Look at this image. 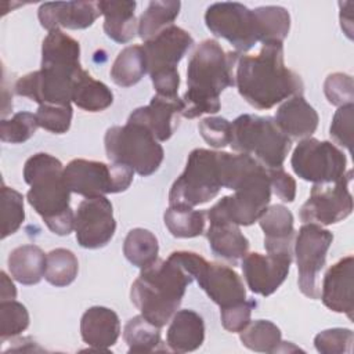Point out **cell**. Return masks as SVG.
I'll return each mask as SVG.
<instances>
[{"mask_svg":"<svg viewBox=\"0 0 354 354\" xmlns=\"http://www.w3.org/2000/svg\"><path fill=\"white\" fill-rule=\"evenodd\" d=\"M235 86L256 109H270L293 95H303L300 76L285 66L283 43H264L257 55L239 54Z\"/></svg>","mask_w":354,"mask_h":354,"instance_id":"obj_1","label":"cell"},{"mask_svg":"<svg viewBox=\"0 0 354 354\" xmlns=\"http://www.w3.org/2000/svg\"><path fill=\"white\" fill-rule=\"evenodd\" d=\"M239 53H225L217 40L206 39L192 53L187 68V91L183 95V116L188 119L216 113L221 108L220 94L235 86Z\"/></svg>","mask_w":354,"mask_h":354,"instance_id":"obj_2","label":"cell"},{"mask_svg":"<svg viewBox=\"0 0 354 354\" xmlns=\"http://www.w3.org/2000/svg\"><path fill=\"white\" fill-rule=\"evenodd\" d=\"M24 180L30 187L26 199L48 230L61 236L69 235L75 228V213L59 159L46 152L32 155L25 162Z\"/></svg>","mask_w":354,"mask_h":354,"instance_id":"obj_3","label":"cell"},{"mask_svg":"<svg viewBox=\"0 0 354 354\" xmlns=\"http://www.w3.org/2000/svg\"><path fill=\"white\" fill-rule=\"evenodd\" d=\"M194 277L171 254L141 268L130 289L131 303L153 325L165 326L178 310Z\"/></svg>","mask_w":354,"mask_h":354,"instance_id":"obj_4","label":"cell"},{"mask_svg":"<svg viewBox=\"0 0 354 354\" xmlns=\"http://www.w3.org/2000/svg\"><path fill=\"white\" fill-rule=\"evenodd\" d=\"M231 148L260 162L266 169L282 167L292 147L270 116L243 113L231 123Z\"/></svg>","mask_w":354,"mask_h":354,"instance_id":"obj_5","label":"cell"},{"mask_svg":"<svg viewBox=\"0 0 354 354\" xmlns=\"http://www.w3.org/2000/svg\"><path fill=\"white\" fill-rule=\"evenodd\" d=\"M104 144L111 163L127 166L142 177L153 174L165 158L163 147L153 134L142 124L133 122L109 127Z\"/></svg>","mask_w":354,"mask_h":354,"instance_id":"obj_6","label":"cell"},{"mask_svg":"<svg viewBox=\"0 0 354 354\" xmlns=\"http://www.w3.org/2000/svg\"><path fill=\"white\" fill-rule=\"evenodd\" d=\"M221 188L218 151L195 148L170 188L169 203L194 207L216 198Z\"/></svg>","mask_w":354,"mask_h":354,"instance_id":"obj_7","label":"cell"},{"mask_svg":"<svg viewBox=\"0 0 354 354\" xmlns=\"http://www.w3.org/2000/svg\"><path fill=\"white\" fill-rule=\"evenodd\" d=\"M268 170L257 167L234 189V195L223 196L206 210L207 220L221 218L236 225H252L268 207L271 199Z\"/></svg>","mask_w":354,"mask_h":354,"instance_id":"obj_8","label":"cell"},{"mask_svg":"<svg viewBox=\"0 0 354 354\" xmlns=\"http://www.w3.org/2000/svg\"><path fill=\"white\" fill-rule=\"evenodd\" d=\"M133 174L127 166L87 159H73L64 167V178L71 192L84 198L123 192L133 183Z\"/></svg>","mask_w":354,"mask_h":354,"instance_id":"obj_9","label":"cell"},{"mask_svg":"<svg viewBox=\"0 0 354 354\" xmlns=\"http://www.w3.org/2000/svg\"><path fill=\"white\" fill-rule=\"evenodd\" d=\"M82 65L41 64L39 71L21 76L14 91L21 97H28L39 105L55 104L69 105L73 97V88Z\"/></svg>","mask_w":354,"mask_h":354,"instance_id":"obj_10","label":"cell"},{"mask_svg":"<svg viewBox=\"0 0 354 354\" xmlns=\"http://www.w3.org/2000/svg\"><path fill=\"white\" fill-rule=\"evenodd\" d=\"M332 242L333 234L315 223H304L295 238L293 254L299 271V288L313 300L319 299V274Z\"/></svg>","mask_w":354,"mask_h":354,"instance_id":"obj_11","label":"cell"},{"mask_svg":"<svg viewBox=\"0 0 354 354\" xmlns=\"http://www.w3.org/2000/svg\"><path fill=\"white\" fill-rule=\"evenodd\" d=\"M290 165L296 176L314 184L335 183L347 173L346 155L330 141L303 138L293 151Z\"/></svg>","mask_w":354,"mask_h":354,"instance_id":"obj_12","label":"cell"},{"mask_svg":"<svg viewBox=\"0 0 354 354\" xmlns=\"http://www.w3.org/2000/svg\"><path fill=\"white\" fill-rule=\"evenodd\" d=\"M207 29L217 37L230 41L236 53L249 51L260 41V26L253 10L241 3H214L205 12Z\"/></svg>","mask_w":354,"mask_h":354,"instance_id":"obj_13","label":"cell"},{"mask_svg":"<svg viewBox=\"0 0 354 354\" xmlns=\"http://www.w3.org/2000/svg\"><path fill=\"white\" fill-rule=\"evenodd\" d=\"M191 253L187 261L188 270L220 310L248 300L246 289L236 271L221 263H210L195 252Z\"/></svg>","mask_w":354,"mask_h":354,"instance_id":"obj_14","label":"cell"},{"mask_svg":"<svg viewBox=\"0 0 354 354\" xmlns=\"http://www.w3.org/2000/svg\"><path fill=\"white\" fill-rule=\"evenodd\" d=\"M351 178L353 171L347 170L335 183L314 184L308 199L300 207L301 221L329 225L348 217L353 212V196L348 191Z\"/></svg>","mask_w":354,"mask_h":354,"instance_id":"obj_15","label":"cell"},{"mask_svg":"<svg viewBox=\"0 0 354 354\" xmlns=\"http://www.w3.org/2000/svg\"><path fill=\"white\" fill-rule=\"evenodd\" d=\"M73 230L82 248L100 249L106 246L116 231L111 201L106 196L83 199L75 212Z\"/></svg>","mask_w":354,"mask_h":354,"instance_id":"obj_16","label":"cell"},{"mask_svg":"<svg viewBox=\"0 0 354 354\" xmlns=\"http://www.w3.org/2000/svg\"><path fill=\"white\" fill-rule=\"evenodd\" d=\"M292 260L293 253L288 252L246 253L241 267L248 288L264 297L272 295L286 279Z\"/></svg>","mask_w":354,"mask_h":354,"instance_id":"obj_17","label":"cell"},{"mask_svg":"<svg viewBox=\"0 0 354 354\" xmlns=\"http://www.w3.org/2000/svg\"><path fill=\"white\" fill-rule=\"evenodd\" d=\"M192 46L194 39L187 30L176 25L165 28L142 44L147 72L153 75L163 71L177 69L178 62Z\"/></svg>","mask_w":354,"mask_h":354,"instance_id":"obj_18","label":"cell"},{"mask_svg":"<svg viewBox=\"0 0 354 354\" xmlns=\"http://www.w3.org/2000/svg\"><path fill=\"white\" fill-rule=\"evenodd\" d=\"M184 102L178 97L153 95L145 106L134 109L127 122L138 123L147 127L158 141H167L178 127L183 116Z\"/></svg>","mask_w":354,"mask_h":354,"instance_id":"obj_19","label":"cell"},{"mask_svg":"<svg viewBox=\"0 0 354 354\" xmlns=\"http://www.w3.org/2000/svg\"><path fill=\"white\" fill-rule=\"evenodd\" d=\"M353 289L354 257L348 254L328 268L324 275L319 297L325 307L335 313L346 314L348 319H353Z\"/></svg>","mask_w":354,"mask_h":354,"instance_id":"obj_20","label":"cell"},{"mask_svg":"<svg viewBox=\"0 0 354 354\" xmlns=\"http://www.w3.org/2000/svg\"><path fill=\"white\" fill-rule=\"evenodd\" d=\"M101 15L98 1H47L37 10L40 25L48 32L66 29H86Z\"/></svg>","mask_w":354,"mask_h":354,"instance_id":"obj_21","label":"cell"},{"mask_svg":"<svg viewBox=\"0 0 354 354\" xmlns=\"http://www.w3.org/2000/svg\"><path fill=\"white\" fill-rule=\"evenodd\" d=\"M80 335L87 346L95 350H108L120 335L118 314L102 306L87 308L80 319Z\"/></svg>","mask_w":354,"mask_h":354,"instance_id":"obj_22","label":"cell"},{"mask_svg":"<svg viewBox=\"0 0 354 354\" xmlns=\"http://www.w3.org/2000/svg\"><path fill=\"white\" fill-rule=\"evenodd\" d=\"M274 120L286 137L299 140L308 138L315 133L319 118L303 95H293L279 105Z\"/></svg>","mask_w":354,"mask_h":354,"instance_id":"obj_23","label":"cell"},{"mask_svg":"<svg viewBox=\"0 0 354 354\" xmlns=\"http://www.w3.org/2000/svg\"><path fill=\"white\" fill-rule=\"evenodd\" d=\"M293 214L283 205H272L260 216L259 224L264 232V248L267 253H293L295 227Z\"/></svg>","mask_w":354,"mask_h":354,"instance_id":"obj_24","label":"cell"},{"mask_svg":"<svg viewBox=\"0 0 354 354\" xmlns=\"http://www.w3.org/2000/svg\"><path fill=\"white\" fill-rule=\"evenodd\" d=\"M207 221L209 227L206 230V238L213 254L232 264H236L243 259L249 249V241L241 232L239 225L221 218H212Z\"/></svg>","mask_w":354,"mask_h":354,"instance_id":"obj_25","label":"cell"},{"mask_svg":"<svg viewBox=\"0 0 354 354\" xmlns=\"http://www.w3.org/2000/svg\"><path fill=\"white\" fill-rule=\"evenodd\" d=\"M205 340V322L194 310H177L166 332V343L171 351L189 353L198 350Z\"/></svg>","mask_w":354,"mask_h":354,"instance_id":"obj_26","label":"cell"},{"mask_svg":"<svg viewBox=\"0 0 354 354\" xmlns=\"http://www.w3.org/2000/svg\"><path fill=\"white\" fill-rule=\"evenodd\" d=\"M136 1H98V8L104 15V32L116 43H129L138 33L136 19Z\"/></svg>","mask_w":354,"mask_h":354,"instance_id":"obj_27","label":"cell"},{"mask_svg":"<svg viewBox=\"0 0 354 354\" xmlns=\"http://www.w3.org/2000/svg\"><path fill=\"white\" fill-rule=\"evenodd\" d=\"M47 254L36 245H22L10 252L8 270L11 277L22 285H36L46 271Z\"/></svg>","mask_w":354,"mask_h":354,"instance_id":"obj_28","label":"cell"},{"mask_svg":"<svg viewBox=\"0 0 354 354\" xmlns=\"http://www.w3.org/2000/svg\"><path fill=\"white\" fill-rule=\"evenodd\" d=\"M242 344L256 353L289 351L292 343L282 342L281 329L268 319H256L239 332Z\"/></svg>","mask_w":354,"mask_h":354,"instance_id":"obj_29","label":"cell"},{"mask_svg":"<svg viewBox=\"0 0 354 354\" xmlns=\"http://www.w3.org/2000/svg\"><path fill=\"white\" fill-rule=\"evenodd\" d=\"M72 102L83 111L101 112L112 105L113 93L105 83L95 80L87 71L82 69L75 82Z\"/></svg>","mask_w":354,"mask_h":354,"instance_id":"obj_30","label":"cell"},{"mask_svg":"<svg viewBox=\"0 0 354 354\" xmlns=\"http://www.w3.org/2000/svg\"><path fill=\"white\" fill-rule=\"evenodd\" d=\"M147 73V61L142 46H127L115 58L111 68V79L120 87L137 84Z\"/></svg>","mask_w":354,"mask_h":354,"instance_id":"obj_31","label":"cell"},{"mask_svg":"<svg viewBox=\"0 0 354 354\" xmlns=\"http://www.w3.org/2000/svg\"><path fill=\"white\" fill-rule=\"evenodd\" d=\"M165 225L176 238H195L203 234L206 212L187 205H170L163 214Z\"/></svg>","mask_w":354,"mask_h":354,"instance_id":"obj_32","label":"cell"},{"mask_svg":"<svg viewBox=\"0 0 354 354\" xmlns=\"http://www.w3.org/2000/svg\"><path fill=\"white\" fill-rule=\"evenodd\" d=\"M181 3L176 0L151 1L138 19V36L145 41L158 35L165 28L173 25L178 17Z\"/></svg>","mask_w":354,"mask_h":354,"instance_id":"obj_33","label":"cell"},{"mask_svg":"<svg viewBox=\"0 0 354 354\" xmlns=\"http://www.w3.org/2000/svg\"><path fill=\"white\" fill-rule=\"evenodd\" d=\"M41 64L80 65L79 41L61 29L48 32L41 44Z\"/></svg>","mask_w":354,"mask_h":354,"instance_id":"obj_34","label":"cell"},{"mask_svg":"<svg viewBox=\"0 0 354 354\" xmlns=\"http://www.w3.org/2000/svg\"><path fill=\"white\" fill-rule=\"evenodd\" d=\"M158 238L145 228H133L127 232L123 243L124 257L136 267L145 268L158 260Z\"/></svg>","mask_w":354,"mask_h":354,"instance_id":"obj_35","label":"cell"},{"mask_svg":"<svg viewBox=\"0 0 354 354\" xmlns=\"http://www.w3.org/2000/svg\"><path fill=\"white\" fill-rule=\"evenodd\" d=\"M123 339L129 346V353L156 351L162 343L160 328L142 315H136L127 321L123 329Z\"/></svg>","mask_w":354,"mask_h":354,"instance_id":"obj_36","label":"cell"},{"mask_svg":"<svg viewBox=\"0 0 354 354\" xmlns=\"http://www.w3.org/2000/svg\"><path fill=\"white\" fill-rule=\"evenodd\" d=\"M259 26L260 41L264 43H283L290 29V15L279 6H264L253 10Z\"/></svg>","mask_w":354,"mask_h":354,"instance_id":"obj_37","label":"cell"},{"mask_svg":"<svg viewBox=\"0 0 354 354\" xmlns=\"http://www.w3.org/2000/svg\"><path fill=\"white\" fill-rule=\"evenodd\" d=\"M79 261L75 253L65 248H57L47 253L44 278L48 283L64 288L71 285L77 277Z\"/></svg>","mask_w":354,"mask_h":354,"instance_id":"obj_38","label":"cell"},{"mask_svg":"<svg viewBox=\"0 0 354 354\" xmlns=\"http://www.w3.org/2000/svg\"><path fill=\"white\" fill-rule=\"evenodd\" d=\"M25 220L24 196L17 189L1 185V238L17 232Z\"/></svg>","mask_w":354,"mask_h":354,"instance_id":"obj_39","label":"cell"},{"mask_svg":"<svg viewBox=\"0 0 354 354\" xmlns=\"http://www.w3.org/2000/svg\"><path fill=\"white\" fill-rule=\"evenodd\" d=\"M29 326V313L17 300L0 301V339L6 340L18 336Z\"/></svg>","mask_w":354,"mask_h":354,"instance_id":"obj_40","label":"cell"},{"mask_svg":"<svg viewBox=\"0 0 354 354\" xmlns=\"http://www.w3.org/2000/svg\"><path fill=\"white\" fill-rule=\"evenodd\" d=\"M36 115L30 112H18L11 119L0 122V138L3 142L21 144L28 141L37 130Z\"/></svg>","mask_w":354,"mask_h":354,"instance_id":"obj_41","label":"cell"},{"mask_svg":"<svg viewBox=\"0 0 354 354\" xmlns=\"http://www.w3.org/2000/svg\"><path fill=\"white\" fill-rule=\"evenodd\" d=\"M35 115H36L39 127L54 134H64L71 127L73 111L71 104L69 105L43 104V105H39Z\"/></svg>","mask_w":354,"mask_h":354,"instance_id":"obj_42","label":"cell"},{"mask_svg":"<svg viewBox=\"0 0 354 354\" xmlns=\"http://www.w3.org/2000/svg\"><path fill=\"white\" fill-rule=\"evenodd\" d=\"M354 333L347 328H332L319 332L314 337V346L322 354H351Z\"/></svg>","mask_w":354,"mask_h":354,"instance_id":"obj_43","label":"cell"},{"mask_svg":"<svg viewBox=\"0 0 354 354\" xmlns=\"http://www.w3.org/2000/svg\"><path fill=\"white\" fill-rule=\"evenodd\" d=\"M324 93L329 104L335 106H343L353 104L354 101V86L353 77L343 72H335L328 75L324 83Z\"/></svg>","mask_w":354,"mask_h":354,"instance_id":"obj_44","label":"cell"},{"mask_svg":"<svg viewBox=\"0 0 354 354\" xmlns=\"http://www.w3.org/2000/svg\"><path fill=\"white\" fill-rule=\"evenodd\" d=\"M202 138L213 148H224L231 142V122L221 116H209L199 122Z\"/></svg>","mask_w":354,"mask_h":354,"instance_id":"obj_45","label":"cell"},{"mask_svg":"<svg viewBox=\"0 0 354 354\" xmlns=\"http://www.w3.org/2000/svg\"><path fill=\"white\" fill-rule=\"evenodd\" d=\"M353 120H354V105H343L340 106L332 119L329 134L332 140L340 147L347 148L351 152L353 144Z\"/></svg>","mask_w":354,"mask_h":354,"instance_id":"obj_46","label":"cell"},{"mask_svg":"<svg viewBox=\"0 0 354 354\" xmlns=\"http://www.w3.org/2000/svg\"><path fill=\"white\" fill-rule=\"evenodd\" d=\"M256 306H257V301L246 300L241 304L220 310V318H221L223 328L232 333L243 330L249 325L252 310Z\"/></svg>","mask_w":354,"mask_h":354,"instance_id":"obj_47","label":"cell"},{"mask_svg":"<svg viewBox=\"0 0 354 354\" xmlns=\"http://www.w3.org/2000/svg\"><path fill=\"white\" fill-rule=\"evenodd\" d=\"M271 183V191L282 202H293L296 196V181L282 167L267 169Z\"/></svg>","mask_w":354,"mask_h":354,"instance_id":"obj_48","label":"cell"},{"mask_svg":"<svg viewBox=\"0 0 354 354\" xmlns=\"http://www.w3.org/2000/svg\"><path fill=\"white\" fill-rule=\"evenodd\" d=\"M0 279H1V283H0L1 301L3 300H14L17 296V289H15V285L12 283V281L8 278V275L4 271L0 272Z\"/></svg>","mask_w":354,"mask_h":354,"instance_id":"obj_49","label":"cell"}]
</instances>
